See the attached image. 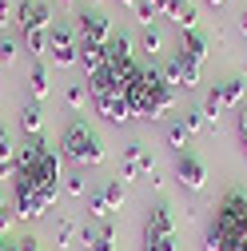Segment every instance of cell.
<instances>
[{"instance_id":"41","label":"cell","mask_w":247,"mask_h":251,"mask_svg":"<svg viewBox=\"0 0 247 251\" xmlns=\"http://www.w3.org/2000/svg\"><path fill=\"white\" fill-rule=\"evenodd\" d=\"M60 4H72V0H60Z\"/></svg>"},{"instance_id":"6","label":"cell","mask_w":247,"mask_h":251,"mask_svg":"<svg viewBox=\"0 0 247 251\" xmlns=\"http://www.w3.org/2000/svg\"><path fill=\"white\" fill-rule=\"evenodd\" d=\"M48 56L56 60V68L80 64V40H76V32H72V28L52 24V32H48Z\"/></svg>"},{"instance_id":"13","label":"cell","mask_w":247,"mask_h":251,"mask_svg":"<svg viewBox=\"0 0 247 251\" xmlns=\"http://www.w3.org/2000/svg\"><path fill=\"white\" fill-rule=\"evenodd\" d=\"M80 243H84L88 251H116V231H112L108 224H100V227H84V231H80Z\"/></svg>"},{"instance_id":"38","label":"cell","mask_w":247,"mask_h":251,"mask_svg":"<svg viewBox=\"0 0 247 251\" xmlns=\"http://www.w3.org/2000/svg\"><path fill=\"white\" fill-rule=\"evenodd\" d=\"M203 4H207V8H220V4H223V0H203Z\"/></svg>"},{"instance_id":"7","label":"cell","mask_w":247,"mask_h":251,"mask_svg":"<svg viewBox=\"0 0 247 251\" xmlns=\"http://www.w3.org/2000/svg\"><path fill=\"white\" fill-rule=\"evenodd\" d=\"M56 203V196H48V192H36V187H12V211H16V219H40L48 207Z\"/></svg>"},{"instance_id":"11","label":"cell","mask_w":247,"mask_h":251,"mask_svg":"<svg viewBox=\"0 0 247 251\" xmlns=\"http://www.w3.org/2000/svg\"><path fill=\"white\" fill-rule=\"evenodd\" d=\"M140 176H156V160L144 144H128L124 148V168H120V183L140 179Z\"/></svg>"},{"instance_id":"17","label":"cell","mask_w":247,"mask_h":251,"mask_svg":"<svg viewBox=\"0 0 247 251\" xmlns=\"http://www.w3.org/2000/svg\"><path fill=\"white\" fill-rule=\"evenodd\" d=\"M20 128H24V136H44V112H40V104L32 100V104H24L20 108Z\"/></svg>"},{"instance_id":"18","label":"cell","mask_w":247,"mask_h":251,"mask_svg":"<svg viewBox=\"0 0 247 251\" xmlns=\"http://www.w3.org/2000/svg\"><path fill=\"white\" fill-rule=\"evenodd\" d=\"M28 92H32V100H36V104L52 92V84H48V64H44V60H36L32 72H28Z\"/></svg>"},{"instance_id":"23","label":"cell","mask_w":247,"mask_h":251,"mask_svg":"<svg viewBox=\"0 0 247 251\" xmlns=\"http://www.w3.org/2000/svg\"><path fill=\"white\" fill-rule=\"evenodd\" d=\"M183 128H188L192 136H203V132H211V128H215V124L203 116V108H196V112H188V116H183Z\"/></svg>"},{"instance_id":"15","label":"cell","mask_w":247,"mask_h":251,"mask_svg":"<svg viewBox=\"0 0 247 251\" xmlns=\"http://www.w3.org/2000/svg\"><path fill=\"white\" fill-rule=\"evenodd\" d=\"M179 56H188V60H196V64H203V60H207V36L196 32V28H188V32L179 36Z\"/></svg>"},{"instance_id":"4","label":"cell","mask_w":247,"mask_h":251,"mask_svg":"<svg viewBox=\"0 0 247 251\" xmlns=\"http://www.w3.org/2000/svg\"><path fill=\"white\" fill-rule=\"evenodd\" d=\"M144 251H175V219L168 203H156L144 219Z\"/></svg>"},{"instance_id":"9","label":"cell","mask_w":247,"mask_h":251,"mask_svg":"<svg viewBox=\"0 0 247 251\" xmlns=\"http://www.w3.org/2000/svg\"><path fill=\"white\" fill-rule=\"evenodd\" d=\"M160 68H164V76H168V84H172V88L192 92V88L199 84V68H203V64H196V60H188V56H179V52H175V56H168V60H164Z\"/></svg>"},{"instance_id":"31","label":"cell","mask_w":247,"mask_h":251,"mask_svg":"<svg viewBox=\"0 0 247 251\" xmlns=\"http://www.w3.org/2000/svg\"><path fill=\"white\" fill-rule=\"evenodd\" d=\"M12 224H16V211H12V207H0V239H8Z\"/></svg>"},{"instance_id":"40","label":"cell","mask_w":247,"mask_h":251,"mask_svg":"<svg viewBox=\"0 0 247 251\" xmlns=\"http://www.w3.org/2000/svg\"><path fill=\"white\" fill-rule=\"evenodd\" d=\"M120 4H136V0H120Z\"/></svg>"},{"instance_id":"29","label":"cell","mask_w":247,"mask_h":251,"mask_svg":"<svg viewBox=\"0 0 247 251\" xmlns=\"http://www.w3.org/2000/svg\"><path fill=\"white\" fill-rule=\"evenodd\" d=\"M72 239H76V224H72V219H60V224H56V243L60 247H72Z\"/></svg>"},{"instance_id":"32","label":"cell","mask_w":247,"mask_h":251,"mask_svg":"<svg viewBox=\"0 0 247 251\" xmlns=\"http://www.w3.org/2000/svg\"><path fill=\"white\" fill-rule=\"evenodd\" d=\"M16 60V44L12 40H0V64H12Z\"/></svg>"},{"instance_id":"34","label":"cell","mask_w":247,"mask_h":251,"mask_svg":"<svg viewBox=\"0 0 247 251\" xmlns=\"http://www.w3.org/2000/svg\"><path fill=\"white\" fill-rule=\"evenodd\" d=\"M8 20H16V4L12 0H0V24H8Z\"/></svg>"},{"instance_id":"39","label":"cell","mask_w":247,"mask_h":251,"mask_svg":"<svg viewBox=\"0 0 247 251\" xmlns=\"http://www.w3.org/2000/svg\"><path fill=\"white\" fill-rule=\"evenodd\" d=\"M0 207H8V203H4V192H0Z\"/></svg>"},{"instance_id":"27","label":"cell","mask_w":247,"mask_h":251,"mask_svg":"<svg viewBox=\"0 0 247 251\" xmlns=\"http://www.w3.org/2000/svg\"><path fill=\"white\" fill-rule=\"evenodd\" d=\"M160 16V8L151 4V0H136V20L144 24V28H151V20Z\"/></svg>"},{"instance_id":"24","label":"cell","mask_w":247,"mask_h":251,"mask_svg":"<svg viewBox=\"0 0 247 251\" xmlns=\"http://www.w3.org/2000/svg\"><path fill=\"white\" fill-rule=\"evenodd\" d=\"M88 215H92V219H108V215H112L104 192H88Z\"/></svg>"},{"instance_id":"14","label":"cell","mask_w":247,"mask_h":251,"mask_svg":"<svg viewBox=\"0 0 247 251\" xmlns=\"http://www.w3.org/2000/svg\"><path fill=\"white\" fill-rule=\"evenodd\" d=\"M164 16H168V20H175V24L183 28V32H188V28H196V20H199V12H196V0H168Z\"/></svg>"},{"instance_id":"20","label":"cell","mask_w":247,"mask_h":251,"mask_svg":"<svg viewBox=\"0 0 247 251\" xmlns=\"http://www.w3.org/2000/svg\"><path fill=\"white\" fill-rule=\"evenodd\" d=\"M164 144L179 155V151H188V144H192V132L183 128V120H172L168 128H164Z\"/></svg>"},{"instance_id":"36","label":"cell","mask_w":247,"mask_h":251,"mask_svg":"<svg viewBox=\"0 0 247 251\" xmlns=\"http://www.w3.org/2000/svg\"><path fill=\"white\" fill-rule=\"evenodd\" d=\"M0 251H16V239H0Z\"/></svg>"},{"instance_id":"19","label":"cell","mask_w":247,"mask_h":251,"mask_svg":"<svg viewBox=\"0 0 247 251\" xmlns=\"http://www.w3.org/2000/svg\"><path fill=\"white\" fill-rule=\"evenodd\" d=\"M104 64H108V52H104L100 44H80V68H84L88 76H96Z\"/></svg>"},{"instance_id":"22","label":"cell","mask_w":247,"mask_h":251,"mask_svg":"<svg viewBox=\"0 0 247 251\" xmlns=\"http://www.w3.org/2000/svg\"><path fill=\"white\" fill-rule=\"evenodd\" d=\"M108 60H128L132 56V40L128 36H124V32H112V40H108Z\"/></svg>"},{"instance_id":"33","label":"cell","mask_w":247,"mask_h":251,"mask_svg":"<svg viewBox=\"0 0 247 251\" xmlns=\"http://www.w3.org/2000/svg\"><path fill=\"white\" fill-rule=\"evenodd\" d=\"M239 144H243V155H247V104L239 108Z\"/></svg>"},{"instance_id":"30","label":"cell","mask_w":247,"mask_h":251,"mask_svg":"<svg viewBox=\"0 0 247 251\" xmlns=\"http://www.w3.org/2000/svg\"><path fill=\"white\" fill-rule=\"evenodd\" d=\"M64 192L84 200V196H88V183H84V176H68V179H64Z\"/></svg>"},{"instance_id":"26","label":"cell","mask_w":247,"mask_h":251,"mask_svg":"<svg viewBox=\"0 0 247 251\" xmlns=\"http://www.w3.org/2000/svg\"><path fill=\"white\" fill-rule=\"evenodd\" d=\"M104 200H108L112 211H120V203H124V183H120V179H108V183H104Z\"/></svg>"},{"instance_id":"25","label":"cell","mask_w":247,"mask_h":251,"mask_svg":"<svg viewBox=\"0 0 247 251\" xmlns=\"http://www.w3.org/2000/svg\"><path fill=\"white\" fill-rule=\"evenodd\" d=\"M64 104H68L72 112H80V108L88 104V88H84V84H72V88L64 92Z\"/></svg>"},{"instance_id":"35","label":"cell","mask_w":247,"mask_h":251,"mask_svg":"<svg viewBox=\"0 0 247 251\" xmlns=\"http://www.w3.org/2000/svg\"><path fill=\"white\" fill-rule=\"evenodd\" d=\"M16 251H40L36 235H20V239H16Z\"/></svg>"},{"instance_id":"1","label":"cell","mask_w":247,"mask_h":251,"mask_svg":"<svg viewBox=\"0 0 247 251\" xmlns=\"http://www.w3.org/2000/svg\"><path fill=\"white\" fill-rule=\"evenodd\" d=\"M124 100H128L136 120H164L175 108V88L168 84L164 68L151 60V64H144V76L124 88Z\"/></svg>"},{"instance_id":"2","label":"cell","mask_w":247,"mask_h":251,"mask_svg":"<svg viewBox=\"0 0 247 251\" xmlns=\"http://www.w3.org/2000/svg\"><path fill=\"white\" fill-rule=\"evenodd\" d=\"M203 251H247V196L227 192L207 224Z\"/></svg>"},{"instance_id":"8","label":"cell","mask_w":247,"mask_h":251,"mask_svg":"<svg viewBox=\"0 0 247 251\" xmlns=\"http://www.w3.org/2000/svg\"><path fill=\"white\" fill-rule=\"evenodd\" d=\"M16 28H20V36L40 32V28H52L48 0H20V4H16Z\"/></svg>"},{"instance_id":"16","label":"cell","mask_w":247,"mask_h":251,"mask_svg":"<svg viewBox=\"0 0 247 251\" xmlns=\"http://www.w3.org/2000/svg\"><path fill=\"white\" fill-rule=\"evenodd\" d=\"M16 155H20V148L12 144V136L0 128V179H12L16 176Z\"/></svg>"},{"instance_id":"28","label":"cell","mask_w":247,"mask_h":251,"mask_svg":"<svg viewBox=\"0 0 247 251\" xmlns=\"http://www.w3.org/2000/svg\"><path fill=\"white\" fill-rule=\"evenodd\" d=\"M160 48H164V32H160L156 24H151V28H144V52H151V56H156Z\"/></svg>"},{"instance_id":"3","label":"cell","mask_w":247,"mask_h":251,"mask_svg":"<svg viewBox=\"0 0 247 251\" xmlns=\"http://www.w3.org/2000/svg\"><path fill=\"white\" fill-rule=\"evenodd\" d=\"M60 155L72 160L76 168H96V164H104V144L84 120H72L64 136H60Z\"/></svg>"},{"instance_id":"37","label":"cell","mask_w":247,"mask_h":251,"mask_svg":"<svg viewBox=\"0 0 247 251\" xmlns=\"http://www.w3.org/2000/svg\"><path fill=\"white\" fill-rule=\"evenodd\" d=\"M239 28H243V36H247V8H243V16H239Z\"/></svg>"},{"instance_id":"21","label":"cell","mask_w":247,"mask_h":251,"mask_svg":"<svg viewBox=\"0 0 247 251\" xmlns=\"http://www.w3.org/2000/svg\"><path fill=\"white\" fill-rule=\"evenodd\" d=\"M48 32H52V28H40V32H28V36H24V48L32 52L36 60L48 56Z\"/></svg>"},{"instance_id":"10","label":"cell","mask_w":247,"mask_h":251,"mask_svg":"<svg viewBox=\"0 0 247 251\" xmlns=\"http://www.w3.org/2000/svg\"><path fill=\"white\" fill-rule=\"evenodd\" d=\"M76 40H80V44H100V48H108V40H112L108 16H104V12H84V16H76Z\"/></svg>"},{"instance_id":"5","label":"cell","mask_w":247,"mask_h":251,"mask_svg":"<svg viewBox=\"0 0 247 251\" xmlns=\"http://www.w3.org/2000/svg\"><path fill=\"white\" fill-rule=\"evenodd\" d=\"M243 96H247V80H223V84H215L211 92H207V100H203V116L215 124L223 112H231V108H243Z\"/></svg>"},{"instance_id":"12","label":"cell","mask_w":247,"mask_h":251,"mask_svg":"<svg viewBox=\"0 0 247 251\" xmlns=\"http://www.w3.org/2000/svg\"><path fill=\"white\" fill-rule=\"evenodd\" d=\"M175 176H179V183L188 187V192H203V183H207V168H203V160L196 151H179L175 155Z\"/></svg>"}]
</instances>
